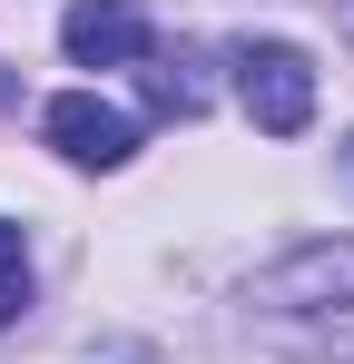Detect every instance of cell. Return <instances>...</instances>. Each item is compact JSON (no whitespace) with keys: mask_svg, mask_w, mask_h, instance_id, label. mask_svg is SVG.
Returning <instances> with one entry per match:
<instances>
[{"mask_svg":"<svg viewBox=\"0 0 354 364\" xmlns=\"http://www.w3.org/2000/svg\"><path fill=\"white\" fill-rule=\"evenodd\" d=\"M236 99H246V119L266 128V138H295V128L315 119V60L295 40H246L236 50Z\"/></svg>","mask_w":354,"mask_h":364,"instance_id":"6da1fadb","label":"cell"},{"mask_svg":"<svg viewBox=\"0 0 354 364\" xmlns=\"http://www.w3.org/2000/svg\"><path fill=\"white\" fill-rule=\"evenodd\" d=\"M50 148L69 168H128L138 158V128H128V109L89 99V89H59L50 99Z\"/></svg>","mask_w":354,"mask_h":364,"instance_id":"7a4b0ae2","label":"cell"},{"mask_svg":"<svg viewBox=\"0 0 354 364\" xmlns=\"http://www.w3.org/2000/svg\"><path fill=\"white\" fill-rule=\"evenodd\" d=\"M59 40H69V60H79V69H128V60L158 50V30H148L138 0H69Z\"/></svg>","mask_w":354,"mask_h":364,"instance_id":"3957f363","label":"cell"},{"mask_svg":"<svg viewBox=\"0 0 354 364\" xmlns=\"http://www.w3.org/2000/svg\"><path fill=\"white\" fill-rule=\"evenodd\" d=\"M266 305H315V296H354V246H305L295 266H276L266 286H256Z\"/></svg>","mask_w":354,"mask_h":364,"instance_id":"277c9868","label":"cell"},{"mask_svg":"<svg viewBox=\"0 0 354 364\" xmlns=\"http://www.w3.org/2000/svg\"><path fill=\"white\" fill-rule=\"evenodd\" d=\"M148 109H158V119H197V109H207V79H197L187 50H148Z\"/></svg>","mask_w":354,"mask_h":364,"instance_id":"5b68a950","label":"cell"},{"mask_svg":"<svg viewBox=\"0 0 354 364\" xmlns=\"http://www.w3.org/2000/svg\"><path fill=\"white\" fill-rule=\"evenodd\" d=\"M30 296V256H20V227H0V305Z\"/></svg>","mask_w":354,"mask_h":364,"instance_id":"8992f818","label":"cell"},{"mask_svg":"<svg viewBox=\"0 0 354 364\" xmlns=\"http://www.w3.org/2000/svg\"><path fill=\"white\" fill-rule=\"evenodd\" d=\"M89 364H158L148 345H109V355H89Z\"/></svg>","mask_w":354,"mask_h":364,"instance_id":"52a82bcc","label":"cell"},{"mask_svg":"<svg viewBox=\"0 0 354 364\" xmlns=\"http://www.w3.org/2000/svg\"><path fill=\"white\" fill-rule=\"evenodd\" d=\"M0 99H20V79H10V69H0Z\"/></svg>","mask_w":354,"mask_h":364,"instance_id":"ba28073f","label":"cell"}]
</instances>
